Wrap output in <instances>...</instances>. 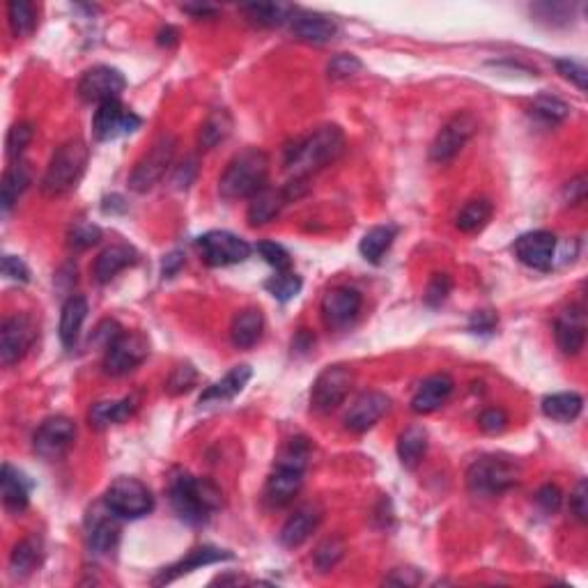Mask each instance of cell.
<instances>
[{
    "mask_svg": "<svg viewBox=\"0 0 588 588\" xmlns=\"http://www.w3.org/2000/svg\"><path fill=\"white\" fill-rule=\"evenodd\" d=\"M345 150V134L340 127L325 125L304 140L290 148L285 168L294 178H311V172L320 170L326 163L335 161Z\"/></svg>",
    "mask_w": 588,
    "mask_h": 588,
    "instance_id": "obj_1",
    "label": "cell"
},
{
    "mask_svg": "<svg viewBox=\"0 0 588 588\" xmlns=\"http://www.w3.org/2000/svg\"><path fill=\"white\" fill-rule=\"evenodd\" d=\"M170 494L172 511L178 512L180 520L187 524H205L221 508V490L216 488L211 480L196 479L191 474H178L170 480Z\"/></svg>",
    "mask_w": 588,
    "mask_h": 588,
    "instance_id": "obj_2",
    "label": "cell"
},
{
    "mask_svg": "<svg viewBox=\"0 0 588 588\" xmlns=\"http://www.w3.org/2000/svg\"><path fill=\"white\" fill-rule=\"evenodd\" d=\"M269 157L258 148H249L232 157L219 180V191L225 201L253 198L267 189Z\"/></svg>",
    "mask_w": 588,
    "mask_h": 588,
    "instance_id": "obj_3",
    "label": "cell"
},
{
    "mask_svg": "<svg viewBox=\"0 0 588 588\" xmlns=\"http://www.w3.org/2000/svg\"><path fill=\"white\" fill-rule=\"evenodd\" d=\"M88 157H90V150L81 139H72L60 145L53 152L46 172H44L42 182H39L44 196L57 198L72 191L78 184V180L83 178V172H86Z\"/></svg>",
    "mask_w": 588,
    "mask_h": 588,
    "instance_id": "obj_4",
    "label": "cell"
},
{
    "mask_svg": "<svg viewBox=\"0 0 588 588\" xmlns=\"http://www.w3.org/2000/svg\"><path fill=\"white\" fill-rule=\"evenodd\" d=\"M520 469L511 459L497 455H483L467 471V488L479 497H497L517 485Z\"/></svg>",
    "mask_w": 588,
    "mask_h": 588,
    "instance_id": "obj_5",
    "label": "cell"
},
{
    "mask_svg": "<svg viewBox=\"0 0 588 588\" xmlns=\"http://www.w3.org/2000/svg\"><path fill=\"white\" fill-rule=\"evenodd\" d=\"M175 154H178V139L172 134H163L150 148V152L143 154V159L136 163V168L131 170L129 187L139 193H145L157 187L166 178V172L170 170Z\"/></svg>",
    "mask_w": 588,
    "mask_h": 588,
    "instance_id": "obj_6",
    "label": "cell"
},
{
    "mask_svg": "<svg viewBox=\"0 0 588 588\" xmlns=\"http://www.w3.org/2000/svg\"><path fill=\"white\" fill-rule=\"evenodd\" d=\"M106 508L110 511V515L122 517V520H139L145 517L154 508V497L148 490V485L140 483L139 479H122L113 480L110 488L106 490L104 497Z\"/></svg>",
    "mask_w": 588,
    "mask_h": 588,
    "instance_id": "obj_7",
    "label": "cell"
},
{
    "mask_svg": "<svg viewBox=\"0 0 588 588\" xmlns=\"http://www.w3.org/2000/svg\"><path fill=\"white\" fill-rule=\"evenodd\" d=\"M198 251L202 260L210 267H228V264H240L249 260L251 246L249 242L228 232V230H211V232L201 234L196 240Z\"/></svg>",
    "mask_w": 588,
    "mask_h": 588,
    "instance_id": "obj_8",
    "label": "cell"
},
{
    "mask_svg": "<svg viewBox=\"0 0 588 588\" xmlns=\"http://www.w3.org/2000/svg\"><path fill=\"white\" fill-rule=\"evenodd\" d=\"M355 384V375L347 366H329L317 375L311 388V407L317 414H329L338 409L349 396V388Z\"/></svg>",
    "mask_w": 588,
    "mask_h": 588,
    "instance_id": "obj_9",
    "label": "cell"
},
{
    "mask_svg": "<svg viewBox=\"0 0 588 588\" xmlns=\"http://www.w3.org/2000/svg\"><path fill=\"white\" fill-rule=\"evenodd\" d=\"M479 129V122L471 113H455L439 129L430 145V159L435 163H449L459 154V150L471 140Z\"/></svg>",
    "mask_w": 588,
    "mask_h": 588,
    "instance_id": "obj_10",
    "label": "cell"
},
{
    "mask_svg": "<svg viewBox=\"0 0 588 588\" xmlns=\"http://www.w3.org/2000/svg\"><path fill=\"white\" fill-rule=\"evenodd\" d=\"M150 355V345L143 335L139 334H125L122 331L113 343L106 347L104 355V370L113 377H122V375L131 373L139 368Z\"/></svg>",
    "mask_w": 588,
    "mask_h": 588,
    "instance_id": "obj_11",
    "label": "cell"
},
{
    "mask_svg": "<svg viewBox=\"0 0 588 588\" xmlns=\"http://www.w3.org/2000/svg\"><path fill=\"white\" fill-rule=\"evenodd\" d=\"M140 125H143V120L134 110L127 108L120 99L99 104V108L95 110V118H92V129H95L97 140L122 139V136H129L140 129Z\"/></svg>",
    "mask_w": 588,
    "mask_h": 588,
    "instance_id": "obj_12",
    "label": "cell"
},
{
    "mask_svg": "<svg viewBox=\"0 0 588 588\" xmlns=\"http://www.w3.org/2000/svg\"><path fill=\"white\" fill-rule=\"evenodd\" d=\"M77 439V423L67 417H51L37 428L33 437L35 453L44 459L63 458Z\"/></svg>",
    "mask_w": 588,
    "mask_h": 588,
    "instance_id": "obj_13",
    "label": "cell"
},
{
    "mask_svg": "<svg viewBox=\"0 0 588 588\" xmlns=\"http://www.w3.org/2000/svg\"><path fill=\"white\" fill-rule=\"evenodd\" d=\"M127 88V78L122 77L120 69L108 67V65H97L90 67L78 81V95L88 104H104L113 101L122 95Z\"/></svg>",
    "mask_w": 588,
    "mask_h": 588,
    "instance_id": "obj_14",
    "label": "cell"
},
{
    "mask_svg": "<svg viewBox=\"0 0 588 588\" xmlns=\"http://www.w3.org/2000/svg\"><path fill=\"white\" fill-rule=\"evenodd\" d=\"M35 331L33 320L28 315H12L3 322L0 329V361L3 366H15L16 361H21L26 356L30 347L35 343Z\"/></svg>",
    "mask_w": 588,
    "mask_h": 588,
    "instance_id": "obj_15",
    "label": "cell"
},
{
    "mask_svg": "<svg viewBox=\"0 0 588 588\" xmlns=\"http://www.w3.org/2000/svg\"><path fill=\"white\" fill-rule=\"evenodd\" d=\"M515 255L521 264L536 272H550L556 258V237L547 230H533L515 242Z\"/></svg>",
    "mask_w": 588,
    "mask_h": 588,
    "instance_id": "obj_16",
    "label": "cell"
},
{
    "mask_svg": "<svg viewBox=\"0 0 588 588\" xmlns=\"http://www.w3.org/2000/svg\"><path fill=\"white\" fill-rule=\"evenodd\" d=\"M364 299L355 287H335L322 299V317L331 329H343L359 315Z\"/></svg>",
    "mask_w": 588,
    "mask_h": 588,
    "instance_id": "obj_17",
    "label": "cell"
},
{
    "mask_svg": "<svg viewBox=\"0 0 588 588\" xmlns=\"http://www.w3.org/2000/svg\"><path fill=\"white\" fill-rule=\"evenodd\" d=\"M388 405H391V400H388L384 393H364L361 397H356L355 405L349 407V411L345 414V428H347L349 432H356V435L370 430V428L387 414Z\"/></svg>",
    "mask_w": 588,
    "mask_h": 588,
    "instance_id": "obj_18",
    "label": "cell"
},
{
    "mask_svg": "<svg viewBox=\"0 0 588 588\" xmlns=\"http://www.w3.org/2000/svg\"><path fill=\"white\" fill-rule=\"evenodd\" d=\"M292 35L308 44H329L338 37L340 28L334 19L315 12H294L290 19Z\"/></svg>",
    "mask_w": 588,
    "mask_h": 588,
    "instance_id": "obj_19",
    "label": "cell"
},
{
    "mask_svg": "<svg viewBox=\"0 0 588 588\" xmlns=\"http://www.w3.org/2000/svg\"><path fill=\"white\" fill-rule=\"evenodd\" d=\"M554 338L563 355L574 356L582 352L583 343H586V317H583L582 308H570V311L561 313L554 325Z\"/></svg>",
    "mask_w": 588,
    "mask_h": 588,
    "instance_id": "obj_20",
    "label": "cell"
},
{
    "mask_svg": "<svg viewBox=\"0 0 588 588\" xmlns=\"http://www.w3.org/2000/svg\"><path fill=\"white\" fill-rule=\"evenodd\" d=\"M304 471L297 467H287V464H276L272 476L264 485V499L272 506H285L287 501L294 499V494L302 490Z\"/></svg>",
    "mask_w": 588,
    "mask_h": 588,
    "instance_id": "obj_21",
    "label": "cell"
},
{
    "mask_svg": "<svg viewBox=\"0 0 588 588\" xmlns=\"http://www.w3.org/2000/svg\"><path fill=\"white\" fill-rule=\"evenodd\" d=\"M453 387L455 384L449 375H430V377H426L418 384L417 393L411 397V411L414 414H432L449 400Z\"/></svg>",
    "mask_w": 588,
    "mask_h": 588,
    "instance_id": "obj_22",
    "label": "cell"
},
{
    "mask_svg": "<svg viewBox=\"0 0 588 588\" xmlns=\"http://www.w3.org/2000/svg\"><path fill=\"white\" fill-rule=\"evenodd\" d=\"M232 559V554L225 550H219V547H198V550H191L187 556H184L182 561H178L175 565H170V568H163L161 574L159 577H154L152 583H157V586H161V583H170L175 582V579H180L182 574L191 573V570L196 568H202V565H211V563H219V561H230Z\"/></svg>",
    "mask_w": 588,
    "mask_h": 588,
    "instance_id": "obj_23",
    "label": "cell"
},
{
    "mask_svg": "<svg viewBox=\"0 0 588 588\" xmlns=\"http://www.w3.org/2000/svg\"><path fill=\"white\" fill-rule=\"evenodd\" d=\"M251 375H253L251 366H246V364L234 366V368L230 370V373L225 375L223 379H219L216 384H211V387L207 388L205 393H202L201 405L202 407L223 405V402L234 400V397H237L242 391H244V387L249 384Z\"/></svg>",
    "mask_w": 588,
    "mask_h": 588,
    "instance_id": "obj_24",
    "label": "cell"
},
{
    "mask_svg": "<svg viewBox=\"0 0 588 588\" xmlns=\"http://www.w3.org/2000/svg\"><path fill=\"white\" fill-rule=\"evenodd\" d=\"M320 521H322L320 511H315L313 506L299 508V511L294 512V515L287 517V521L283 524L281 542L285 547H290V550L304 545V542L313 536V531H315L317 526H320Z\"/></svg>",
    "mask_w": 588,
    "mask_h": 588,
    "instance_id": "obj_25",
    "label": "cell"
},
{
    "mask_svg": "<svg viewBox=\"0 0 588 588\" xmlns=\"http://www.w3.org/2000/svg\"><path fill=\"white\" fill-rule=\"evenodd\" d=\"M139 263V255L131 246L127 244H113L108 249L101 251L95 260V267H92V273L99 283H108L113 281L122 269L131 267V264Z\"/></svg>",
    "mask_w": 588,
    "mask_h": 588,
    "instance_id": "obj_26",
    "label": "cell"
},
{
    "mask_svg": "<svg viewBox=\"0 0 588 588\" xmlns=\"http://www.w3.org/2000/svg\"><path fill=\"white\" fill-rule=\"evenodd\" d=\"M287 202L290 201H287V196L283 189H269L267 187L251 198L246 219H249L251 225H264V223H269V221L276 219Z\"/></svg>",
    "mask_w": 588,
    "mask_h": 588,
    "instance_id": "obj_27",
    "label": "cell"
},
{
    "mask_svg": "<svg viewBox=\"0 0 588 588\" xmlns=\"http://www.w3.org/2000/svg\"><path fill=\"white\" fill-rule=\"evenodd\" d=\"M264 331V317L258 308H246L240 315L232 320V326H230V340H232L234 347L249 349L263 338Z\"/></svg>",
    "mask_w": 588,
    "mask_h": 588,
    "instance_id": "obj_28",
    "label": "cell"
},
{
    "mask_svg": "<svg viewBox=\"0 0 588 588\" xmlns=\"http://www.w3.org/2000/svg\"><path fill=\"white\" fill-rule=\"evenodd\" d=\"M88 317V302L81 294H74L65 302L63 313H60V340L65 347H74L81 335L83 322Z\"/></svg>",
    "mask_w": 588,
    "mask_h": 588,
    "instance_id": "obj_29",
    "label": "cell"
},
{
    "mask_svg": "<svg viewBox=\"0 0 588 588\" xmlns=\"http://www.w3.org/2000/svg\"><path fill=\"white\" fill-rule=\"evenodd\" d=\"M0 485H3V501L5 508L12 512H24L30 501V490L19 469L12 464H3V474H0Z\"/></svg>",
    "mask_w": 588,
    "mask_h": 588,
    "instance_id": "obj_30",
    "label": "cell"
},
{
    "mask_svg": "<svg viewBox=\"0 0 588 588\" xmlns=\"http://www.w3.org/2000/svg\"><path fill=\"white\" fill-rule=\"evenodd\" d=\"M582 409L583 397L573 391L554 393V396H547L542 400V414L556 423H573L582 414Z\"/></svg>",
    "mask_w": 588,
    "mask_h": 588,
    "instance_id": "obj_31",
    "label": "cell"
},
{
    "mask_svg": "<svg viewBox=\"0 0 588 588\" xmlns=\"http://www.w3.org/2000/svg\"><path fill=\"white\" fill-rule=\"evenodd\" d=\"M428 450V432L421 426H411L397 437V458L402 467L414 469Z\"/></svg>",
    "mask_w": 588,
    "mask_h": 588,
    "instance_id": "obj_32",
    "label": "cell"
},
{
    "mask_svg": "<svg viewBox=\"0 0 588 588\" xmlns=\"http://www.w3.org/2000/svg\"><path fill=\"white\" fill-rule=\"evenodd\" d=\"M30 184V170L26 168V163L16 161L15 166H10L3 175V187H0V202H3V211H10L12 207L19 202V198L24 196V191Z\"/></svg>",
    "mask_w": 588,
    "mask_h": 588,
    "instance_id": "obj_33",
    "label": "cell"
},
{
    "mask_svg": "<svg viewBox=\"0 0 588 588\" xmlns=\"http://www.w3.org/2000/svg\"><path fill=\"white\" fill-rule=\"evenodd\" d=\"M242 12L255 26L273 28V26H283L285 21H290L297 10L292 5H283V3H253V5L242 7Z\"/></svg>",
    "mask_w": 588,
    "mask_h": 588,
    "instance_id": "obj_34",
    "label": "cell"
},
{
    "mask_svg": "<svg viewBox=\"0 0 588 588\" xmlns=\"http://www.w3.org/2000/svg\"><path fill=\"white\" fill-rule=\"evenodd\" d=\"M397 230L393 225H377V228L368 230L361 240L359 251L370 264H379L382 258L387 255V251L393 246V240H396Z\"/></svg>",
    "mask_w": 588,
    "mask_h": 588,
    "instance_id": "obj_35",
    "label": "cell"
},
{
    "mask_svg": "<svg viewBox=\"0 0 588 588\" xmlns=\"http://www.w3.org/2000/svg\"><path fill=\"white\" fill-rule=\"evenodd\" d=\"M232 131V118L225 108H216L207 115V120L202 122L201 134H198V143H201L202 150H211L225 140Z\"/></svg>",
    "mask_w": 588,
    "mask_h": 588,
    "instance_id": "obj_36",
    "label": "cell"
},
{
    "mask_svg": "<svg viewBox=\"0 0 588 588\" xmlns=\"http://www.w3.org/2000/svg\"><path fill=\"white\" fill-rule=\"evenodd\" d=\"M492 214H494L492 202H490L488 198H476V201L467 202V205L462 207V211L458 214L455 225H458V228L467 234L480 232V230L490 223Z\"/></svg>",
    "mask_w": 588,
    "mask_h": 588,
    "instance_id": "obj_37",
    "label": "cell"
},
{
    "mask_svg": "<svg viewBox=\"0 0 588 588\" xmlns=\"http://www.w3.org/2000/svg\"><path fill=\"white\" fill-rule=\"evenodd\" d=\"M134 411V400L125 397V400H104L92 405L90 421L95 428H108L113 423H122L131 417Z\"/></svg>",
    "mask_w": 588,
    "mask_h": 588,
    "instance_id": "obj_38",
    "label": "cell"
},
{
    "mask_svg": "<svg viewBox=\"0 0 588 588\" xmlns=\"http://www.w3.org/2000/svg\"><path fill=\"white\" fill-rule=\"evenodd\" d=\"M39 559H42V552H39V545L33 538H26V541L16 542L10 556L12 574H15V577H28L39 565Z\"/></svg>",
    "mask_w": 588,
    "mask_h": 588,
    "instance_id": "obj_39",
    "label": "cell"
},
{
    "mask_svg": "<svg viewBox=\"0 0 588 588\" xmlns=\"http://www.w3.org/2000/svg\"><path fill=\"white\" fill-rule=\"evenodd\" d=\"M120 541V526L113 517H101L92 524L90 536H88V542H90V550H95L97 554H106V552L113 550Z\"/></svg>",
    "mask_w": 588,
    "mask_h": 588,
    "instance_id": "obj_40",
    "label": "cell"
},
{
    "mask_svg": "<svg viewBox=\"0 0 588 588\" xmlns=\"http://www.w3.org/2000/svg\"><path fill=\"white\" fill-rule=\"evenodd\" d=\"M7 19H10V28L16 37H28V35H33L35 26H37L35 7L26 0H12L7 5Z\"/></svg>",
    "mask_w": 588,
    "mask_h": 588,
    "instance_id": "obj_41",
    "label": "cell"
},
{
    "mask_svg": "<svg viewBox=\"0 0 588 588\" xmlns=\"http://www.w3.org/2000/svg\"><path fill=\"white\" fill-rule=\"evenodd\" d=\"M531 110L533 115H538L547 125H559V122H563L570 115V106L554 95H538L533 99Z\"/></svg>",
    "mask_w": 588,
    "mask_h": 588,
    "instance_id": "obj_42",
    "label": "cell"
},
{
    "mask_svg": "<svg viewBox=\"0 0 588 588\" xmlns=\"http://www.w3.org/2000/svg\"><path fill=\"white\" fill-rule=\"evenodd\" d=\"M264 287H267V292L272 294L273 299H278V302H290V299H294L302 292V278L297 276V273L292 272H276V276L269 278L267 283H264Z\"/></svg>",
    "mask_w": 588,
    "mask_h": 588,
    "instance_id": "obj_43",
    "label": "cell"
},
{
    "mask_svg": "<svg viewBox=\"0 0 588 588\" xmlns=\"http://www.w3.org/2000/svg\"><path fill=\"white\" fill-rule=\"evenodd\" d=\"M343 554H345V542L340 541V538H326V541L315 550L313 561H315L320 573H329V570L335 568V563L343 559Z\"/></svg>",
    "mask_w": 588,
    "mask_h": 588,
    "instance_id": "obj_44",
    "label": "cell"
},
{
    "mask_svg": "<svg viewBox=\"0 0 588 588\" xmlns=\"http://www.w3.org/2000/svg\"><path fill=\"white\" fill-rule=\"evenodd\" d=\"M361 69H364V63H361L359 57L352 56V53H338V56L331 57L326 72H329V77L335 78V81H343V78L356 77Z\"/></svg>",
    "mask_w": 588,
    "mask_h": 588,
    "instance_id": "obj_45",
    "label": "cell"
},
{
    "mask_svg": "<svg viewBox=\"0 0 588 588\" xmlns=\"http://www.w3.org/2000/svg\"><path fill=\"white\" fill-rule=\"evenodd\" d=\"M35 136V127L30 122H16L15 127L7 134V157L10 159H19L24 154V150L28 148L30 140Z\"/></svg>",
    "mask_w": 588,
    "mask_h": 588,
    "instance_id": "obj_46",
    "label": "cell"
},
{
    "mask_svg": "<svg viewBox=\"0 0 588 588\" xmlns=\"http://www.w3.org/2000/svg\"><path fill=\"white\" fill-rule=\"evenodd\" d=\"M255 249L263 255L264 263L276 269V272H290L292 269V255L276 242H260Z\"/></svg>",
    "mask_w": 588,
    "mask_h": 588,
    "instance_id": "obj_47",
    "label": "cell"
},
{
    "mask_svg": "<svg viewBox=\"0 0 588 588\" xmlns=\"http://www.w3.org/2000/svg\"><path fill=\"white\" fill-rule=\"evenodd\" d=\"M99 240H101L99 225H92V223H77L72 228V232H69V246L77 251L90 249V246L99 244Z\"/></svg>",
    "mask_w": 588,
    "mask_h": 588,
    "instance_id": "obj_48",
    "label": "cell"
},
{
    "mask_svg": "<svg viewBox=\"0 0 588 588\" xmlns=\"http://www.w3.org/2000/svg\"><path fill=\"white\" fill-rule=\"evenodd\" d=\"M450 287H453V283H450V278L446 276V273H435V276L430 278V283H428V290H426L428 306L432 308L441 306V304L446 302V297L450 294Z\"/></svg>",
    "mask_w": 588,
    "mask_h": 588,
    "instance_id": "obj_49",
    "label": "cell"
},
{
    "mask_svg": "<svg viewBox=\"0 0 588 588\" xmlns=\"http://www.w3.org/2000/svg\"><path fill=\"white\" fill-rule=\"evenodd\" d=\"M556 69H559V74L563 78H568V81H573L574 86L579 88V90H586V78H588V69L583 67L582 63H577V60H570V57H565V60H556Z\"/></svg>",
    "mask_w": 588,
    "mask_h": 588,
    "instance_id": "obj_50",
    "label": "cell"
},
{
    "mask_svg": "<svg viewBox=\"0 0 588 588\" xmlns=\"http://www.w3.org/2000/svg\"><path fill=\"white\" fill-rule=\"evenodd\" d=\"M479 426H480V430L488 432V435H499V432L506 430L508 414L503 409H497V407H494V409H488L480 414Z\"/></svg>",
    "mask_w": 588,
    "mask_h": 588,
    "instance_id": "obj_51",
    "label": "cell"
},
{
    "mask_svg": "<svg viewBox=\"0 0 588 588\" xmlns=\"http://www.w3.org/2000/svg\"><path fill=\"white\" fill-rule=\"evenodd\" d=\"M570 511L573 515L577 517L579 521L588 520V490H586V480H579L574 492L570 494Z\"/></svg>",
    "mask_w": 588,
    "mask_h": 588,
    "instance_id": "obj_52",
    "label": "cell"
},
{
    "mask_svg": "<svg viewBox=\"0 0 588 588\" xmlns=\"http://www.w3.org/2000/svg\"><path fill=\"white\" fill-rule=\"evenodd\" d=\"M536 501L545 512H556L561 508V501H563V494L556 485H542L536 494Z\"/></svg>",
    "mask_w": 588,
    "mask_h": 588,
    "instance_id": "obj_53",
    "label": "cell"
},
{
    "mask_svg": "<svg viewBox=\"0 0 588 588\" xmlns=\"http://www.w3.org/2000/svg\"><path fill=\"white\" fill-rule=\"evenodd\" d=\"M3 273H5L7 278H12V281H19V283L30 281L28 264H26L21 258H16V255H5V258H3Z\"/></svg>",
    "mask_w": 588,
    "mask_h": 588,
    "instance_id": "obj_54",
    "label": "cell"
},
{
    "mask_svg": "<svg viewBox=\"0 0 588 588\" xmlns=\"http://www.w3.org/2000/svg\"><path fill=\"white\" fill-rule=\"evenodd\" d=\"M193 382H196V370H193L191 366H180V368L172 373L168 388H170V393H182L189 391V388L193 387Z\"/></svg>",
    "mask_w": 588,
    "mask_h": 588,
    "instance_id": "obj_55",
    "label": "cell"
},
{
    "mask_svg": "<svg viewBox=\"0 0 588 588\" xmlns=\"http://www.w3.org/2000/svg\"><path fill=\"white\" fill-rule=\"evenodd\" d=\"M418 582H421V574L409 568H397L388 577H384V583H396V586H417Z\"/></svg>",
    "mask_w": 588,
    "mask_h": 588,
    "instance_id": "obj_56",
    "label": "cell"
},
{
    "mask_svg": "<svg viewBox=\"0 0 588 588\" xmlns=\"http://www.w3.org/2000/svg\"><path fill=\"white\" fill-rule=\"evenodd\" d=\"M586 191H588L586 175H579V178L570 180L568 187H565V201H568L570 205H577V202H582L583 198H586Z\"/></svg>",
    "mask_w": 588,
    "mask_h": 588,
    "instance_id": "obj_57",
    "label": "cell"
},
{
    "mask_svg": "<svg viewBox=\"0 0 588 588\" xmlns=\"http://www.w3.org/2000/svg\"><path fill=\"white\" fill-rule=\"evenodd\" d=\"M469 326H471V331H476V334H490V331L497 326V315H494L492 311H479L474 313Z\"/></svg>",
    "mask_w": 588,
    "mask_h": 588,
    "instance_id": "obj_58",
    "label": "cell"
},
{
    "mask_svg": "<svg viewBox=\"0 0 588 588\" xmlns=\"http://www.w3.org/2000/svg\"><path fill=\"white\" fill-rule=\"evenodd\" d=\"M182 264H184V255L182 253H170V255H166V260H163V267H161L163 276L172 278V276H175V273L180 272V267H182Z\"/></svg>",
    "mask_w": 588,
    "mask_h": 588,
    "instance_id": "obj_59",
    "label": "cell"
},
{
    "mask_svg": "<svg viewBox=\"0 0 588 588\" xmlns=\"http://www.w3.org/2000/svg\"><path fill=\"white\" fill-rule=\"evenodd\" d=\"M187 15L196 16V19H201V16H214L216 15V7H210V5H184L182 7Z\"/></svg>",
    "mask_w": 588,
    "mask_h": 588,
    "instance_id": "obj_60",
    "label": "cell"
},
{
    "mask_svg": "<svg viewBox=\"0 0 588 588\" xmlns=\"http://www.w3.org/2000/svg\"><path fill=\"white\" fill-rule=\"evenodd\" d=\"M175 42H178V30L170 28V26L159 33V44H161V46H170V44H175Z\"/></svg>",
    "mask_w": 588,
    "mask_h": 588,
    "instance_id": "obj_61",
    "label": "cell"
}]
</instances>
